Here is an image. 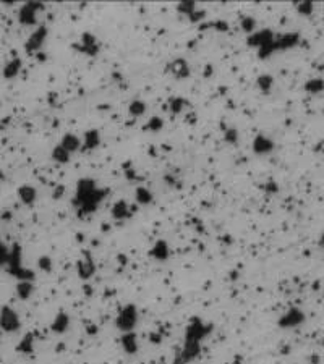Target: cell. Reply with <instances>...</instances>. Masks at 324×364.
Listing matches in <instances>:
<instances>
[{
  "mask_svg": "<svg viewBox=\"0 0 324 364\" xmlns=\"http://www.w3.org/2000/svg\"><path fill=\"white\" fill-rule=\"evenodd\" d=\"M63 149H66L70 154H75L77 151H80V149L83 147V141L77 136V135H73V133H66L63 135V138L60 139V143H59Z\"/></svg>",
  "mask_w": 324,
  "mask_h": 364,
  "instance_id": "8fae6325",
  "label": "cell"
},
{
  "mask_svg": "<svg viewBox=\"0 0 324 364\" xmlns=\"http://www.w3.org/2000/svg\"><path fill=\"white\" fill-rule=\"evenodd\" d=\"M298 43H300V34L298 32H285V34L276 36V43H274V47L277 51H289V49L295 47Z\"/></svg>",
  "mask_w": 324,
  "mask_h": 364,
  "instance_id": "30bf717a",
  "label": "cell"
},
{
  "mask_svg": "<svg viewBox=\"0 0 324 364\" xmlns=\"http://www.w3.org/2000/svg\"><path fill=\"white\" fill-rule=\"evenodd\" d=\"M178 10L193 20V15H196V4L195 2H182L178 5Z\"/></svg>",
  "mask_w": 324,
  "mask_h": 364,
  "instance_id": "f546056e",
  "label": "cell"
},
{
  "mask_svg": "<svg viewBox=\"0 0 324 364\" xmlns=\"http://www.w3.org/2000/svg\"><path fill=\"white\" fill-rule=\"evenodd\" d=\"M256 85H258L260 91L264 94H269L271 93V89L274 86V78L271 76V74H260L258 79H256Z\"/></svg>",
  "mask_w": 324,
  "mask_h": 364,
  "instance_id": "d4e9b609",
  "label": "cell"
},
{
  "mask_svg": "<svg viewBox=\"0 0 324 364\" xmlns=\"http://www.w3.org/2000/svg\"><path fill=\"white\" fill-rule=\"evenodd\" d=\"M21 322L18 317V312H16L10 306H4L0 309V329L7 334H13L20 329Z\"/></svg>",
  "mask_w": 324,
  "mask_h": 364,
  "instance_id": "8992f818",
  "label": "cell"
},
{
  "mask_svg": "<svg viewBox=\"0 0 324 364\" xmlns=\"http://www.w3.org/2000/svg\"><path fill=\"white\" fill-rule=\"evenodd\" d=\"M39 267L46 270V272H51L52 270V261L49 256H43V258H39Z\"/></svg>",
  "mask_w": 324,
  "mask_h": 364,
  "instance_id": "e575fe53",
  "label": "cell"
},
{
  "mask_svg": "<svg viewBox=\"0 0 324 364\" xmlns=\"http://www.w3.org/2000/svg\"><path fill=\"white\" fill-rule=\"evenodd\" d=\"M162 127H164V122H162V118H159V117H153V118H149V120H148V123H146V130L153 131V133H156V131L162 130Z\"/></svg>",
  "mask_w": 324,
  "mask_h": 364,
  "instance_id": "d6a6232c",
  "label": "cell"
},
{
  "mask_svg": "<svg viewBox=\"0 0 324 364\" xmlns=\"http://www.w3.org/2000/svg\"><path fill=\"white\" fill-rule=\"evenodd\" d=\"M169 254H170V250H169V246L164 239H159V241H157L151 250V256L156 261H167Z\"/></svg>",
  "mask_w": 324,
  "mask_h": 364,
  "instance_id": "e0dca14e",
  "label": "cell"
},
{
  "mask_svg": "<svg viewBox=\"0 0 324 364\" xmlns=\"http://www.w3.org/2000/svg\"><path fill=\"white\" fill-rule=\"evenodd\" d=\"M133 209H130V206L127 201H117L112 208V217L117 220H127L131 217Z\"/></svg>",
  "mask_w": 324,
  "mask_h": 364,
  "instance_id": "4fadbf2b",
  "label": "cell"
},
{
  "mask_svg": "<svg viewBox=\"0 0 324 364\" xmlns=\"http://www.w3.org/2000/svg\"><path fill=\"white\" fill-rule=\"evenodd\" d=\"M94 262L91 259H81L78 262V272L81 278H89L91 275L94 274Z\"/></svg>",
  "mask_w": 324,
  "mask_h": 364,
  "instance_id": "7402d4cb",
  "label": "cell"
},
{
  "mask_svg": "<svg viewBox=\"0 0 324 364\" xmlns=\"http://www.w3.org/2000/svg\"><path fill=\"white\" fill-rule=\"evenodd\" d=\"M138 320V311L133 304H127L125 308L120 309V312L117 314V319H115V326L117 329H120L123 334L127 332H133V329L136 326Z\"/></svg>",
  "mask_w": 324,
  "mask_h": 364,
  "instance_id": "277c9868",
  "label": "cell"
},
{
  "mask_svg": "<svg viewBox=\"0 0 324 364\" xmlns=\"http://www.w3.org/2000/svg\"><path fill=\"white\" fill-rule=\"evenodd\" d=\"M8 254H10V250L0 241V267L5 266V264L8 262Z\"/></svg>",
  "mask_w": 324,
  "mask_h": 364,
  "instance_id": "836d02e7",
  "label": "cell"
},
{
  "mask_svg": "<svg viewBox=\"0 0 324 364\" xmlns=\"http://www.w3.org/2000/svg\"><path fill=\"white\" fill-rule=\"evenodd\" d=\"M68 326H70V317H68V314L66 312H59L55 316V319H54V322H52V326H51V329H52V332L54 334H63L66 329H68Z\"/></svg>",
  "mask_w": 324,
  "mask_h": 364,
  "instance_id": "2e32d148",
  "label": "cell"
},
{
  "mask_svg": "<svg viewBox=\"0 0 324 364\" xmlns=\"http://www.w3.org/2000/svg\"><path fill=\"white\" fill-rule=\"evenodd\" d=\"M32 345H34V337H32V334H28L20 342V345L16 346V350L21 351V353H31L32 351Z\"/></svg>",
  "mask_w": 324,
  "mask_h": 364,
  "instance_id": "83f0119b",
  "label": "cell"
},
{
  "mask_svg": "<svg viewBox=\"0 0 324 364\" xmlns=\"http://www.w3.org/2000/svg\"><path fill=\"white\" fill-rule=\"evenodd\" d=\"M135 197H136V203H138V204L148 206L149 203L153 201V193L149 191L148 188H145V186H138V188H136V193H135Z\"/></svg>",
  "mask_w": 324,
  "mask_h": 364,
  "instance_id": "484cf974",
  "label": "cell"
},
{
  "mask_svg": "<svg viewBox=\"0 0 324 364\" xmlns=\"http://www.w3.org/2000/svg\"><path fill=\"white\" fill-rule=\"evenodd\" d=\"M305 322V312L298 308H292L287 312H284V316L279 319V326L282 329H292V327H298Z\"/></svg>",
  "mask_w": 324,
  "mask_h": 364,
  "instance_id": "ba28073f",
  "label": "cell"
},
{
  "mask_svg": "<svg viewBox=\"0 0 324 364\" xmlns=\"http://www.w3.org/2000/svg\"><path fill=\"white\" fill-rule=\"evenodd\" d=\"M47 32L49 31L46 26H38L31 32V36L28 37L26 43H24V51H26V54H34L43 49L46 39H47Z\"/></svg>",
  "mask_w": 324,
  "mask_h": 364,
  "instance_id": "52a82bcc",
  "label": "cell"
},
{
  "mask_svg": "<svg viewBox=\"0 0 324 364\" xmlns=\"http://www.w3.org/2000/svg\"><path fill=\"white\" fill-rule=\"evenodd\" d=\"M32 284H31V280H20V284L18 287H16V295H18L20 300H28V298L32 295Z\"/></svg>",
  "mask_w": 324,
  "mask_h": 364,
  "instance_id": "ffe728a7",
  "label": "cell"
},
{
  "mask_svg": "<svg viewBox=\"0 0 324 364\" xmlns=\"http://www.w3.org/2000/svg\"><path fill=\"white\" fill-rule=\"evenodd\" d=\"M169 70L173 73V76H175V78L184 79V78H187L188 74H190V65H188L184 59H177V60L169 67Z\"/></svg>",
  "mask_w": 324,
  "mask_h": 364,
  "instance_id": "9a60e30c",
  "label": "cell"
},
{
  "mask_svg": "<svg viewBox=\"0 0 324 364\" xmlns=\"http://www.w3.org/2000/svg\"><path fill=\"white\" fill-rule=\"evenodd\" d=\"M185 107H187V101L185 99H182V97H175V99H172L170 101V112L172 113H180Z\"/></svg>",
  "mask_w": 324,
  "mask_h": 364,
  "instance_id": "4dcf8cb0",
  "label": "cell"
},
{
  "mask_svg": "<svg viewBox=\"0 0 324 364\" xmlns=\"http://www.w3.org/2000/svg\"><path fill=\"white\" fill-rule=\"evenodd\" d=\"M248 39V46L255 47L258 51L260 59H268L274 52H276V47H274V43H276V34L271 29H260L251 32Z\"/></svg>",
  "mask_w": 324,
  "mask_h": 364,
  "instance_id": "7a4b0ae2",
  "label": "cell"
},
{
  "mask_svg": "<svg viewBox=\"0 0 324 364\" xmlns=\"http://www.w3.org/2000/svg\"><path fill=\"white\" fill-rule=\"evenodd\" d=\"M101 143V135H99L97 130H88L85 133V138H83V147L85 151H93Z\"/></svg>",
  "mask_w": 324,
  "mask_h": 364,
  "instance_id": "5bb4252c",
  "label": "cell"
},
{
  "mask_svg": "<svg viewBox=\"0 0 324 364\" xmlns=\"http://www.w3.org/2000/svg\"><path fill=\"white\" fill-rule=\"evenodd\" d=\"M8 272L20 280H31L34 278V272H31L29 269H26L21 262V248L18 245H13V248L10 250V254H8Z\"/></svg>",
  "mask_w": 324,
  "mask_h": 364,
  "instance_id": "3957f363",
  "label": "cell"
},
{
  "mask_svg": "<svg viewBox=\"0 0 324 364\" xmlns=\"http://www.w3.org/2000/svg\"><path fill=\"white\" fill-rule=\"evenodd\" d=\"M240 24H242V29L246 32L248 36H250L251 32L256 31V21H255L253 16H243V18H242V23H240Z\"/></svg>",
  "mask_w": 324,
  "mask_h": 364,
  "instance_id": "f1b7e54d",
  "label": "cell"
},
{
  "mask_svg": "<svg viewBox=\"0 0 324 364\" xmlns=\"http://www.w3.org/2000/svg\"><path fill=\"white\" fill-rule=\"evenodd\" d=\"M146 104L143 102V101H139V99H136V101H133L130 105H128V112H130V115L131 117H136V118H139V117H143V115L146 113Z\"/></svg>",
  "mask_w": 324,
  "mask_h": 364,
  "instance_id": "4316f807",
  "label": "cell"
},
{
  "mask_svg": "<svg viewBox=\"0 0 324 364\" xmlns=\"http://www.w3.org/2000/svg\"><path fill=\"white\" fill-rule=\"evenodd\" d=\"M18 197L24 206H32L38 199V191L31 185H23L18 188Z\"/></svg>",
  "mask_w": 324,
  "mask_h": 364,
  "instance_id": "7c38bea8",
  "label": "cell"
},
{
  "mask_svg": "<svg viewBox=\"0 0 324 364\" xmlns=\"http://www.w3.org/2000/svg\"><path fill=\"white\" fill-rule=\"evenodd\" d=\"M70 152L66 151V149H63L60 144H57L54 149H52V154H51V157H52V160L54 162H57V164H66L70 160Z\"/></svg>",
  "mask_w": 324,
  "mask_h": 364,
  "instance_id": "cb8c5ba5",
  "label": "cell"
},
{
  "mask_svg": "<svg viewBox=\"0 0 324 364\" xmlns=\"http://www.w3.org/2000/svg\"><path fill=\"white\" fill-rule=\"evenodd\" d=\"M314 10V4L313 2H298L297 4V12L303 15V16H310Z\"/></svg>",
  "mask_w": 324,
  "mask_h": 364,
  "instance_id": "1f68e13d",
  "label": "cell"
},
{
  "mask_svg": "<svg viewBox=\"0 0 324 364\" xmlns=\"http://www.w3.org/2000/svg\"><path fill=\"white\" fill-rule=\"evenodd\" d=\"M41 10H44V5L41 2H26L18 12V21L24 26H34Z\"/></svg>",
  "mask_w": 324,
  "mask_h": 364,
  "instance_id": "5b68a950",
  "label": "cell"
},
{
  "mask_svg": "<svg viewBox=\"0 0 324 364\" xmlns=\"http://www.w3.org/2000/svg\"><path fill=\"white\" fill-rule=\"evenodd\" d=\"M274 147H276V144H274L272 139L263 133L256 135L251 143V151L256 155H269L274 151Z\"/></svg>",
  "mask_w": 324,
  "mask_h": 364,
  "instance_id": "9c48e42d",
  "label": "cell"
},
{
  "mask_svg": "<svg viewBox=\"0 0 324 364\" xmlns=\"http://www.w3.org/2000/svg\"><path fill=\"white\" fill-rule=\"evenodd\" d=\"M122 346H123V350H125V353H128V354L136 353V351H138L136 335L133 334V332L123 334V337H122Z\"/></svg>",
  "mask_w": 324,
  "mask_h": 364,
  "instance_id": "ac0fdd59",
  "label": "cell"
},
{
  "mask_svg": "<svg viewBox=\"0 0 324 364\" xmlns=\"http://www.w3.org/2000/svg\"><path fill=\"white\" fill-rule=\"evenodd\" d=\"M319 245L324 248V230H322V233H321V238H319Z\"/></svg>",
  "mask_w": 324,
  "mask_h": 364,
  "instance_id": "8d00e7d4",
  "label": "cell"
},
{
  "mask_svg": "<svg viewBox=\"0 0 324 364\" xmlns=\"http://www.w3.org/2000/svg\"><path fill=\"white\" fill-rule=\"evenodd\" d=\"M224 138H226V141L229 144H235L237 139H238V133L234 128H230V130H226V135H224Z\"/></svg>",
  "mask_w": 324,
  "mask_h": 364,
  "instance_id": "d590c367",
  "label": "cell"
},
{
  "mask_svg": "<svg viewBox=\"0 0 324 364\" xmlns=\"http://www.w3.org/2000/svg\"><path fill=\"white\" fill-rule=\"evenodd\" d=\"M107 189H101L94 180L91 178H83L78 181L77 186V194H75V204L78 208V214L83 216H88L93 211H96V208L101 201L105 197Z\"/></svg>",
  "mask_w": 324,
  "mask_h": 364,
  "instance_id": "6da1fadb",
  "label": "cell"
},
{
  "mask_svg": "<svg viewBox=\"0 0 324 364\" xmlns=\"http://www.w3.org/2000/svg\"><path fill=\"white\" fill-rule=\"evenodd\" d=\"M305 91L308 94H319L324 91V79L321 78H311L305 83Z\"/></svg>",
  "mask_w": 324,
  "mask_h": 364,
  "instance_id": "603a6c76",
  "label": "cell"
},
{
  "mask_svg": "<svg viewBox=\"0 0 324 364\" xmlns=\"http://www.w3.org/2000/svg\"><path fill=\"white\" fill-rule=\"evenodd\" d=\"M21 65H23L21 59H12V60L8 62V63L5 65V67H4V78H7V79L15 78L16 74L20 73Z\"/></svg>",
  "mask_w": 324,
  "mask_h": 364,
  "instance_id": "d6986e66",
  "label": "cell"
},
{
  "mask_svg": "<svg viewBox=\"0 0 324 364\" xmlns=\"http://www.w3.org/2000/svg\"><path fill=\"white\" fill-rule=\"evenodd\" d=\"M81 44H83V52H86L88 55H94V54L99 51V46H97V43H96V37L91 36V34H85V36H83Z\"/></svg>",
  "mask_w": 324,
  "mask_h": 364,
  "instance_id": "44dd1931",
  "label": "cell"
}]
</instances>
